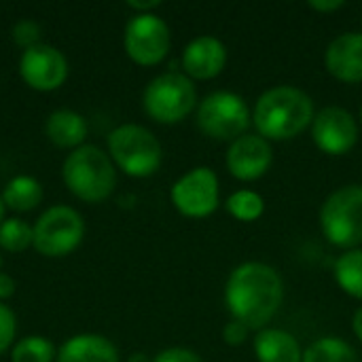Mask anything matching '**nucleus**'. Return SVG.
I'll list each match as a JSON object with an SVG mask.
<instances>
[{
	"mask_svg": "<svg viewBox=\"0 0 362 362\" xmlns=\"http://www.w3.org/2000/svg\"><path fill=\"white\" fill-rule=\"evenodd\" d=\"M34 246V227L21 218H8L0 225V248L8 252H23Z\"/></svg>",
	"mask_w": 362,
	"mask_h": 362,
	"instance_id": "23",
	"label": "nucleus"
},
{
	"mask_svg": "<svg viewBox=\"0 0 362 362\" xmlns=\"http://www.w3.org/2000/svg\"><path fill=\"white\" fill-rule=\"evenodd\" d=\"M174 208L189 218H204L218 206V178L210 168H195L172 187Z\"/></svg>",
	"mask_w": 362,
	"mask_h": 362,
	"instance_id": "10",
	"label": "nucleus"
},
{
	"mask_svg": "<svg viewBox=\"0 0 362 362\" xmlns=\"http://www.w3.org/2000/svg\"><path fill=\"white\" fill-rule=\"evenodd\" d=\"M2 214H4V202H2V195H0V225H2Z\"/></svg>",
	"mask_w": 362,
	"mask_h": 362,
	"instance_id": "33",
	"label": "nucleus"
},
{
	"mask_svg": "<svg viewBox=\"0 0 362 362\" xmlns=\"http://www.w3.org/2000/svg\"><path fill=\"white\" fill-rule=\"evenodd\" d=\"M227 62L225 45L214 36H197L193 38L182 53V68L189 78L208 81L223 72Z\"/></svg>",
	"mask_w": 362,
	"mask_h": 362,
	"instance_id": "14",
	"label": "nucleus"
},
{
	"mask_svg": "<svg viewBox=\"0 0 362 362\" xmlns=\"http://www.w3.org/2000/svg\"><path fill=\"white\" fill-rule=\"evenodd\" d=\"M47 138L59 148H78L87 138V121L74 110H55L45 123Z\"/></svg>",
	"mask_w": 362,
	"mask_h": 362,
	"instance_id": "18",
	"label": "nucleus"
},
{
	"mask_svg": "<svg viewBox=\"0 0 362 362\" xmlns=\"http://www.w3.org/2000/svg\"><path fill=\"white\" fill-rule=\"evenodd\" d=\"M361 119H362V108H361Z\"/></svg>",
	"mask_w": 362,
	"mask_h": 362,
	"instance_id": "34",
	"label": "nucleus"
},
{
	"mask_svg": "<svg viewBox=\"0 0 362 362\" xmlns=\"http://www.w3.org/2000/svg\"><path fill=\"white\" fill-rule=\"evenodd\" d=\"M170 28L155 13H136L125 25V51L140 66L159 64L170 51Z\"/></svg>",
	"mask_w": 362,
	"mask_h": 362,
	"instance_id": "9",
	"label": "nucleus"
},
{
	"mask_svg": "<svg viewBox=\"0 0 362 362\" xmlns=\"http://www.w3.org/2000/svg\"><path fill=\"white\" fill-rule=\"evenodd\" d=\"M335 278L344 293L354 299H362V250H348L337 259Z\"/></svg>",
	"mask_w": 362,
	"mask_h": 362,
	"instance_id": "21",
	"label": "nucleus"
},
{
	"mask_svg": "<svg viewBox=\"0 0 362 362\" xmlns=\"http://www.w3.org/2000/svg\"><path fill=\"white\" fill-rule=\"evenodd\" d=\"M320 225L325 238L339 248L354 250L362 244V185L333 191L320 210Z\"/></svg>",
	"mask_w": 362,
	"mask_h": 362,
	"instance_id": "5",
	"label": "nucleus"
},
{
	"mask_svg": "<svg viewBox=\"0 0 362 362\" xmlns=\"http://www.w3.org/2000/svg\"><path fill=\"white\" fill-rule=\"evenodd\" d=\"M227 210L231 216H235L238 221H257L263 210H265V202L259 193L255 191H248V189H242V191H235L229 199H227Z\"/></svg>",
	"mask_w": 362,
	"mask_h": 362,
	"instance_id": "24",
	"label": "nucleus"
},
{
	"mask_svg": "<svg viewBox=\"0 0 362 362\" xmlns=\"http://www.w3.org/2000/svg\"><path fill=\"white\" fill-rule=\"evenodd\" d=\"M57 362H119L117 346L95 333L70 337L57 352Z\"/></svg>",
	"mask_w": 362,
	"mask_h": 362,
	"instance_id": "16",
	"label": "nucleus"
},
{
	"mask_svg": "<svg viewBox=\"0 0 362 362\" xmlns=\"http://www.w3.org/2000/svg\"><path fill=\"white\" fill-rule=\"evenodd\" d=\"M314 119L312 98L297 87H274L265 91L255 106L252 121L267 140H288L299 136Z\"/></svg>",
	"mask_w": 362,
	"mask_h": 362,
	"instance_id": "2",
	"label": "nucleus"
},
{
	"mask_svg": "<svg viewBox=\"0 0 362 362\" xmlns=\"http://www.w3.org/2000/svg\"><path fill=\"white\" fill-rule=\"evenodd\" d=\"M312 138L316 146L327 155H346L354 148L358 140V125L356 119L339 108L329 106L322 108L312 123Z\"/></svg>",
	"mask_w": 362,
	"mask_h": 362,
	"instance_id": "12",
	"label": "nucleus"
},
{
	"mask_svg": "<svg viewBox=\"0 0 362 362\" xmlns=\"http://www.w3.org/2000/svg\"><path fill=\"white\" fill-rule=\"evenodd\" d=\"M0 265H2V259H0Z\"/></svg>",
	"mask_w": 362,
	"mask_h": 362,
	"instance_id": "35",
	"label": "nucleus"
},
{
	"mask_svg": "<svg viewBox=\"0 0 362 362\" xmlns=\"http://www.w3.org/2000/svg\"><path fill=\"white\" fill-rule=\"evenodd\" d=\"M62 178L70 193L89 204L106 199L117 182L110 157L93 144H83L66 157Z\"/></svg>",
	"mask_w": 362,
	"mask_h": 362,
	"instance_id": "3",
	"label": "nucleus"
},
{
	"mask_svg": "<svg viewBox=\"0 0 362 362\" xmlns=\"http://www.w3.org/2000/svg\"><path fill=\"white\" fill-rule=\"evenodd\" d=\"M127 6H129V8H134V11H138V13H153V8L161 6V2H159V0H144V2L129 0V2H127Z\"/></svg>",
	"mask_w": 362,
	"mask_h": 362,
	"instance_id": "31",
	"label": "nucleus"
},
{
	"mask_svg": "<svg viewBox=\"0 0 362 362\" xmlns=\"http://www.w3.org/2000/svg\"><path fill=\"white\" fill-rule=\"evenodd\" d=\"M352 327H354V333H356V337L362 341V308L356 310V314H354V320H352Z\"/></svg>",
	"mask_w": 362,
	"mask_h": 362,
	"instance_id": "32",
	"label": "nucleus"
},
{
	"mask_svg": "<svg viewBox=\"0 0 362 362\" xmlns=\"http://www.w3.org/2000/svg\"><path fill=\"white\" fill-rule=\"evenodd\" d=\"M248 327L246 325H242V322H238V320H231V322H227L225 325V329H223V339H225V344H229V346H242L244 341H246V337H248Z\"/></svg>",
	"mask_w": 362,
	"mask_h": 362,
	"instance_id": "28",
	"label": "nucleus"
},
{
	"mask_svg": "<svg viewBox=\"0 0 362 362\" xmlns=\"http://www.w3.org/2000/svg\"><path fill=\"white\" fill-rule=\"evenodd\" d=\"M341 6H344L341 0H310V8L320 11V13H333Z\"/></svg>",
	"mask_w": 362,
	"mask_h": 362,
	"instance_id": "29",
	"label": "nucleus"
},
{
	"mask_svg": "<svg viewBox=\"0 0 362 362\" xmlns=\"http://www.w3.org/2000/svg\"><path fill=\"white\" fill-rule=\"evenodd\" d=\"M153 362H202V358L187 348H170V350L159 352Z\"/></svg>",
	"mask_w": 362,
	"mask_h": 362,
	"instance_id": "27",
	"label": "nucleus"
},
{
	"mask_svg": "<svg viewBox=\"0 0 362 362\" xmlns=\"http://www.w3.org/2000/svg\"><path fill=\"white\" fill-rule=\"evenodd\" d=\"M13 293H15V280L8 274L0 272V301L13 297Z\"/></svg>",
	"mask_w": 362,
	"mask_h": 362,
	"instance_id": "30",
	"label": "nucleus"
},
{
	"mask_svg": "<svg viewBox=\"0 0 362 362\" xmlns=\"http://www.w3.org/2000/svg\"><path fill=\"white\" fill-rule=\"evenodd\" d=\"M301 362H358L356 350L339 337H322L314 341Z\"/></svg>",
	"mask_w": 362,
	"mask_h": 362,
	"instance_id": "20",
	"label": "nucleus"
},
{
	"mask_svg": "<svg viewBox=\"0 0 362 362\" xmlns=\"http://www.w3.org/2000/svg\"><path fill=\"white\" fill-rule=\"evenodd\" d=\"M2 202L15 212L34 210L42 202V187L32 176H15L6 182L2 191Z\"/></svg>",
	"mask_w": 362,
	"mask_h": 362,
	"instance_id": "19",
	"label": "nucleus"
},
{
	"mask_svg": "<svg viewBox=\"0 0 362 362\" xmlns=\"http://www.w3.org/2000/svg\"><path fill=\"white\" fill-rule=\"evenodd\" d=\"M21 78L36 91H53L68 78V62L64 53L51 45H34L19 59Z\"/></svg>",
	"mask_w": 362,
	"mask_h": 362,
	"instance_id": "11",
	"label": "nucleus"
},
{
	"mask_svg": "<svg viewBox=\"0 0 362 362\" xmlns=\"http://www.w3.org/2000/svg\"><path fill=\"white\" fill-rule=\"evenodd\" d=\"M15 333H17L15 314H13L4 303H0V354H2L4 350H8V346H11L13 339H15Z\"/></svg>",
	"mask_w": 362,
	"mask_h": 362,
	"instance_id": "26",
	"label": "nucleus"
},
{
	"mask_svg": "<svg viewBox=\"0 0 362 362\" xmlns=\"http://www.w3.org/2000/svg\"><path fill=\"white\" fill-rule=\"evenodd\" d=\"M197 102L193 81L180 72H165L155 76L142 95L144 110L157 123L182 121Z\"/></svg>",
	"mask_w": 362,
	"mask_h": 362,
	"instance_id": "6",
	"label": "nucleus"
},
{
	"mask_svg": "<svg viewBox=\"0 0 362 362\" xmlns=\"http://www.w3.org/2000/svg\"><path fill=\"white\" fill-rule=\"evenodd\" d=\"M11 34H13V40H15L19 47H23V51L30 49V47H34V45H40V36H42L40 25H38L36 21H32V19H21V21H17V23L13 25Z\"/></svg>",
	"mask_w": 362,
	"mask_h": 362,
	"instance_id": "25",
	"label": "nucleus"
},
{
	"mask_svg": "<svg viewBox=\"0 0 362 362\" xmlns=\"http://www.w3.org/2000/svg\"><path fill=\"white\" fill-rule=\"evenodd\" d=\"M282 278L265 263H242L225 286V303L233 320L248 329H263L282 305Z\"/></svg>",
	"mask_w": 362,
	"mask_h": 362,
	"instance_id": "1",
	"label": "nucleus"
},
{
	"mask_svg": "<svg viewBox=\"0 0 362 362\" xmlns=\"http://www.w3.org/2000/svg\"><path fill=\"white\" fill-rule=\"evenodd\" d=\"M55 356V348L49 339L40 335H30L15 344L11 362H53Z\"/></svg>",
	"mask_w": 362,
	"mask_h": 362,
	"instance_id": "22",
	"label": "nucleus"
},
{
	"mask_svg": "<svg viewBox=\"0 0 362 362\" xmlns=\"http://www.w3.org/2000/svg\"><path fill=\"white\" fill-rule=\"evenodd\" d=\"M108 151L112 161L134 178L151 176L161 165V144L155 134L142 125L125 123L112 129Z\"/></svg>",
	"mask_w": 362,
	"mask_h": 362,
	"instance_id": "4",
	"label": "nucleus"
},
{
	"mask_svg": "<svg viewBox=\"0 0 362 362\" xmlns=\"http://www.w3.org/2000/svg\"><path fill=\"white\" fill-rule=\"evenodd\" d=\"M327 70L344 83L362 81V34L348 32L331 40L325 53Z\"/></svg>",
	"mask_w": 362,
	"mask_h": 362,
	"instance_id": "15",
	"label": "nucleus"
},
{
	"mask_svg": "<svg viewBox=\"0 0 362 362\" xmlns=\"http://www.w3.org/2000/svg\"><path fill=\"white\" fill-rule=\"evenodd\" d=\"M246 102L231 91H214L197 108L199 129L216 140H238L250 125Z\"/></svg>",
	"mask_w": 362,
	"mask_h": 362,
	"instance_id": "8",
	"label": "nucleus"
},
{
	"mask_svg": "<svg viewBox=\"0 0 362 362\" xmlns=\"http://www.w3.org/2000/svg\"><path fill=\"white\" fill-rule=\"evenodd\" d=\"M274 161L269 142L263 136H240L227 153V168L238 180L261 178Z\"/></svg>",
	"mask_w": 362,
	"mask_h": 362,
	"instance_id": "13",
	"label": "nucleus"
},
{
	"mask_svg": "<svg viewBox=\"0 0 362 362\" xmlns=\"http://www.w3.org/2000/svg\"><path fill=\"white\" fill-rule=\"evenodd\" d=\"M255 354L259 362H301L299 341L282 329H261L255 337Z\"/></svg>",
	"mask_w": 362,
	"mask_h": 362,
	"instance_id": "17",
	"label": "nucleus"
},
{
	"mask_svg": "<svg viewBox=\"0 0 362 362\" xmlns=\"http://www.w3.org/2000/svg\"><path fill=\"white\" fill-rule=\"evenodd\" d=\"M83 216L70 206H53L34 225V248L42 257H66L83 242Z\"/></svg>",
	"mask_w": 362,
	"mask_h": 362,
	"instance_id": "7",
	"label": "nucleus"
}]
</instances>
